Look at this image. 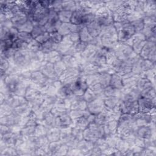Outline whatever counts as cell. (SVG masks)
Here are the masks:
<instances>
[{
    "instance_id": "6f0895ef",
    "label": "cell",
    "mask_w": 156,
    "mask_h": 156,
    "mask_svg": "<svg viewBox=\"0 0 156 156\" xmlns=\"http://www.w3.org/2000/svg\"><path fill=\"white\" fill-rule=\"evenodd\" d=\"M83 131L82 130L77 128L76 127H72V130H71V133L74 138L79 142L80 141L82 140L83 139Z\"/></svg>"
},
{
    "instance_id": "11a10c76",
    "label": "cell",
    "mask_w": 156,
    "mask_h": 156,
    "mask_svg": "<svg viewBox=\"0 0 156 156\" xmlns=\"http://www.w3.org/2000/svg\"><path fill=\"white\" fill-rule=\"evenodd\" d=\"M88 44L87 42H84L81 40H79L76 43H74L73 48L74 49L76 53H82L85 49V48L87 47Z\"/></svg>"
},
{
    "instance_id": "d4e9b609",
    "label": "cell",
    "mask_w": 156,
    "mask_h": 156,
    "mask_svg": "<svg viewBox=\"0 0 156 156\" xmlns=\"http://www.w3.org/2000/svg\"><path fill=\"white\" fill-rule=\"evenodd\" d=\"M118 125V120L112 119L106 122L104 126V130L105 132V136L113 135L116 133Z\"/></svg>"
},
{
    "instance_id": "4316f807",
    "label": "cell",
    "mask_w": 156,
    "mask_h": 156,
    "mask_svg": "<svg viewBox=\"0 0 156 156\" xmlns=\"http://www.w3.org/2000/svg\"><path fill=\"white\" fill-rule=\"evenodd\" d=\"M10 20L12 22L13 26L17 28L24 23H26L28 20V18L25 14H24L21 12H20L15 14Z\"/></svg>"
},
{
    "instance_id": "44dd1931",
    "label": "cell",
    "mask_w": 156,
    "mask_h": 156,
    "mask_svg": "<svg viewBox=\"0 0 156 156\" xmlns=\"http://www.w3.org/2000/svg\"><path fill=\"white\" fill-rule=\"evenodd\" d=\"M56 95L61 99H68L74 96L71 90V84H63L57 90Z\"/></svg>"
},
{
    "instance_id": "d590c367",
    "label": "cell",
    "mask_w": 156,
    "mask_h": 156,
    "mask_svg": "<svg viewBox=\"0 0 156 156\" xmlns=\"http://www.w3.org/2000/svg\"><path fill=\"white\" fill-rule=\"evenodd\" d=\"M151 86H154L152 85L151 82L149 80L143 77H140V79H138L136 84V88L140 91H142L143 90L146 89L147 88L151 87Z\"/></svg>"
},
{
    "instance_id": "ffe728a7",
    "label": "cell",
    "mask_w": 156,
    "mask_h": 156,
    "mask_svg": "<svg viewBox=\"0 0 156 156\" xmlns=\"http://www.w3.org/2000/svg\"><path fill=\"white\" fill-rule=\"evenodd\" d=\"M55 119L56 116L51 113V110H47L44 113L41 119V122L46 128L50 129L55 127Z\"/></svg>"
},
{
    "instance_id": "5b68a950",
    "label": "cell",
    "mask_w": 156,
    "mask_h": 156,
    "mask_svg": "<svg viewBox=\"0 0 156 156\" xmlns=\"http://www.w3.org/2000/svg\"><path fill=\"white\" fill-rule=\"evenodd\" d=\"M113 50L117 58L122 60H128L138 55L133 51L131 46L124 43L118 42Z\"/></svg>"
},
{
    "instance_id": "7c38bea8",
    "label": "cell",
    "mask_w": 156,
    "mask_h": 156,
    "mask_svg": "<svg viewBox=\"0 0 156 156\" xmlns=\"http://www.w3.org/2000/svg\"><path fill=\"white\" fill-rule=\"evenodd\" d=\"M119 105L122 113L134 115L138 112V100L126 102L121 101Z\"/></svg>"
},
{
    "instance_id": "d6986e66",
    "label": "cell",
    "mask_w": 156,
    "mask_h": 156,
    "mask_svg": "<svg viewBox=\"0 0 156 156\" xmlns=\"http://www.w3.org/2000/svg\"><path fill=\"white\" fill-rule=\"evenodd\" d=\"M69 99L71 102V110H84L87 109V102L83 99L82 96L74 95Z\"/></svg>"
},
{
    "instance_id": "ac0fdd59",
    "label": "cell",
    "mask_w": 156,
    "mask_h": 156,
    "mask_svg": "<svg viewBox=\"0 0 156 156\" xmlns=\"http://www.w3.org/2000/svg\"><path fill=\"white\" fill-rule=\"evenodd\" d=\"M73 126V120L69 113H65L56 117L55 127L61 129Z\"/></svg>"
},
{
    "instance_id": "816d5d0a",
    "label": "cell",
    "mask_w": 156,
    "mask_h": 156,
    "mask_svg": "<svg viewBox=\"0 0 156 156\" xmlns=\"http://www.w3.org/2000/svg\"><path fill=\"white\" fill-rule=\"evenodd\" d=\"M62 10H68L73 12L76 9V2L73 1H62Z\"/></svg>"
},
{
    "instance_id": "e575fe53",
    "label": "cell",
    "mask_w": 156,
    "mask_h": 156,
    "mask_svg": "<svg viewBox=\"0 0 156 156\" xmlns=\"http://www.w3.org/2000/svg\"><path fill=\"white\" fill-rule=\"evenodd\" d=\"M57 44L55 43L54 41L51 40L50 39L43 44H41V51L45 54H48L50 52L55 51L57 49Z\"/></svg>"
},
{
    "instance_id": "681fc988",
    "label": "cell",
    "mask_w": 156,
    "mask_h": 156,
    "mask_svg": "<svg viewBox=\"0 0 156 156\" xmlns=\"http://www.w3.org/2000/svg\"><path fill=\"white\" fill-rule=\"evenodd\" d=\"M54 68L55 73L57 74V75L58 76V77L60 75L62 74V73L67 68L66 66H65V65L64 64V63L62 61V60L60 61H58V62L55 63L54 64Z\"/></svg>"
},
{
    "instance_id": "7bdbcfd3",
    "label": "cell",
    "mask_w": 156,
    "mask_h": 156,
    "mask_svg": "<svg viewBox=\"0 0 156 156\" xmlns=\"http://www.w3.org/2000/svg\"><path fill=\"white\" fill-rule=\"evenodd\" d=\"M79 34L80 40L84 41V42H87V43H88V42L93 38L89 34V32L85 26H83L82 27V29L79 32Z\"/></svg>"
},
{
    "instance_id": "ab89813d",
    "label": "cell",
    "mask_w": 156,
    "mask_h": 156,
    "mask_svg": "<svg viewBox=\"0 0 156 156\" xmlns=\"http://www.w3.org/2000/svg\"><path fill=\"white\" fill-rule=\"evenodd\" d=\"M73 12L68 10H62L58 13V16L59 20L62 23H70L71 18L72 16Z\"/></svg>"
},
{
    "instance_id": "9f6ffc18",
    "label": "cell",
    "mask_w": 156,
    "mask_h": 156,
    "mask_svg": "<svg viewBox=\"0 0 156 156\" xmlns=\"http://www.w3.org/2000/svg\"><path fill=\"white\" fill-rule=\"evenodd\" d=\"M85 82L88 87L99 83V74L85 76Z\"/></svg>"
},
{
    "instance_id": "484cf974",
    "label": "cell",
    "mask_w": 156,
    "mask_h": 156,
    "mask_svg": "<svg viewBox=\"0 0 156 156\" xmlns=\"http://www.w3.org/2000/svg\"><path fill=\"white\" fill-rule=\"evenodd\" d=\"M81 73L85 76L99 74V67L93 63H88L82 68L81 69Z\"/></svg>"
},
{
    "instance_id": "52a82bcc",
    "label": "cell",
    "mask_w": 156,
    "mask_h": 156,
    "mask_svg": "<svg viewBox=\"0 0 156 156\" xmlns=\"http://www.w3.org/2000/svg\"><path fill=\"white\" fill-rule=\"evenodd\" d=\"M62 23L59 20L58 13L52 9H50L48 21L44 26L47 32L50 34L54 32L58 31Z\"/></svg>"
},
{
    "instance_id": "e0dca14e",
    "label": "cell",
    "mask_w": 156,
    "mask_h": 156,
    "mask_svg": "<svg viewBox=\"0 0 156 156\" xmlns=\"http://www.w3.org/2000/svg\"><path fill=\"white\" fill-rule=\"evenodd\" d=\"M136 134L138 137L144 140L152 139V136L154 134V127H152V124L138 127L136 129Z\"/></svg>"
},
{
    "instance_id": "db71d44e",
    "label": "cell",
    "mask_w": 156,
    "mask_h": 156,
    "mask_svg": "<svg viewBox=\"0 0 156 156\" xmlns=\"http://www.w3.org/2000/svg\"><path fill=\"white\" fill-rule=\"evenodd\" d=\"M18 38L23 41L26 42L28 44L33 40L34 38H33L31 33L24 32H19L18 34Z\"/></svg>"
},
{
    "instance_id": "be15d7a7",
    "label": "cell",
    "mask_w": 156,
    "mask_h": 156,
    "mask_svg": "<svg viewBox=\"0 0 156 156\" xmlns=\"http://www.w3.org/2000/svg\"><path fill=\"white\" fill-rule=\"evenodd\" d=\"M68 37L69 39L73 43H75L79 40H80V37H79V32H71L69 34H68Z\"/></svg>"
},
{
    "instance_id": "c3c4849f",
    "label": "cell",
    "mask_w": 156,
    "mask_h": 156,
    "mask_svg": "<svg viewBox=\"0 0 156 156\" xmlns=\"http://www.w3.org/2000/svg\"><path fill=\"white\" fill-rule=\"evenodd\" d=\"M82 98L87 103L91 102L94 101L95 99H98V98L96 96V94H94V93L89 88H88V89L84 93V94L82 96Z\"/></svg>"
},
{
    "instance_id": "91938a15",
    "label": "cell",
    "mask_w": 156,
    "mask_h": 156,
    "mask_svg": "<svg viewBox=\"0 0 156 156\" xmlns=\"http://www.w3.org/2000/svg\"><path fill=\"white\" fill-rule=\"evenodd\" d=\"M49 34H50V40L57 44L60 43L63 38V36L61 35L58 31L50 33Z\"/></svg>"
},
{
    "instance_id": "ba28073f",
    "label": "cell",
    "mask_w": 156,
    "mask_h": 156,
    "mask_svg": "<svg viewBox=\"0 0 156 156\" xmlns=\"http://www.w3.org/2000/svg\"><path fill=\"white\" fill-rule=\"evenodd\" d=\"M140 96V91L136 87H133L122 88L119 97L121 101L126 102L137 101Z\"/></svg>"
},
{
    "instance_id": "4dcf8cb0",
    "label": "cell",
    "mask_w": 156,
    "mask_h": 156,
    "mask_svg": "<svg viewBox=\"0 0 156 156\" xmlns=\"http://www.w3.org/2000/svg\"><path fill=\"white\" fill-rule=\"evenodd\" d=\"M32 112V110L28 102L14 108V112L21 117L29 116Z\"/></svg>"
},
{
    "instance_id": "60d3db41",
    "label": "cell",
    "mask_w": 156,
    "mask_h": 156,
    "mask_svg": "<svg viewBox=\"0 0 156 156\" xmlns=\"http://www.w3.org/2000/svg\"><path fill=\"white\" fill-rule=\"evenodd\" d=\"M121 90H119L115 88L114 87L108 85L104 88V93L105 97H110V96H119Z\"/></svg>"
},
{
    "instance_id": "8d00e7d4",
    "label": "cell",
    "mask_w": 156,
    "mask_h": 156,
    "mask_svg": "<svg viewBox=\"0 0 156 156\" xmlns=\"http://www.w3.org/2000/svg\"><path fill=\"white\" fill-rule=\"evenodd\" d=\"M112 74L108 72L99 73V82L105 88L110 85Z\"/></svg>"
},
{
    "instance_id": "277c9868",
    "label": "cell",
    "mask_w": 156,
    "mask_h": 156,
    "mask_svg": "<svg viewBox=\"0 0 156 156\" xmlns=\"http://www.w3.org/2000/svg\"><path fill=\"white\" fill-rule=\"evenodd\" d=\"M95 21L102 27L112 25L114 21L112 12L105 5L95 12Z\"/></svg>"
},
{
    "instance_id": "2e32d148",
    "label": "cell",
    "mask_w": 156,
    "mask_h": 156,
    "mask_svg": "<svg viewBox=\"0 0 156 156\" xmlns=\"http://www.w3.org/2000/svg\"><path fill=\"white\" fill-rule=\"evenodd\" d=\"M140 76L132 72H130L122 76L123 88H133L136 87V84L140 79Z\"/></svg>"
},
{
    "instance_id": "6125c7cd",
    "label": "cell",
    "mask_w": 156,
    "mask_h": 156,
    "mask_svg": "<svg viewBox=\"0 0 156 156\" xmlns=\"http://www.w3.org/2000/svg\"><path fill=\"white\" fill-rule=\"evenodd\" d=\"M49 39H50V34H49V33L46 32L44 33L43 34H42V35L38 36V37H37L35 40L37 41H38L40 44H42L48 41Z\"/></svg>"
},
{
    "instance_id": "f35d334b",
    "label": "cell",
    "mask_w": 156,
    "mask_h": 156,
    "mask_svg": "<svg viewBox=\"0 0 156 156\" xmlns=\"http://www.w3.org/2000/svg\"><path fill=\"white\" fill-rule=\"evenodd\" d=\"M124 2V1H105V6L113 13L120 8L123 5Z\"/></svg>"
},
{
    "instance_id": "b9f144b4",
    "label": "cell",
    "mask_w": 156,
    "mask_h": 156,
    "mask_svg": "<svg viewBox=\"0 0 156 156\" xmlns=\"http://www.w3.org/2000/svg\"><path fill=\"white\" fill-rule=\"evenodd\" d=\"M90 113L88 112V110H71L69 112V115L71 116V118L73 121L82 117L83 116H87Z\"/></svg>"
},
{
    "instance_id": "74e56055",
    "label": "cell",
    "mask_w": 156,
    "mask_h": 156,
    "mask_svg": "<svg viewBox=\"0 0 156 156\" xmlns=\"http://www.w3.org/2000/svg\"><path fill=\"white\" fill-rule=\"evenodd\" d=\"M115 148L120 152L122 154H124V153L127 151V149L129 148V146L128 143L122 138H121L120 137L118 139L116 143Z\"/></svg>"
},
{
    "instance_id": "83f0119b",
    "label": "cell",
    "mask_w": 156,
    "mask_h": 156,
    "mask_svg": "<svg viewBox=\"0 0 156 156\" xmlns=\"http://www.w3.org/2000/svg\"><path fill=\"white\" fill-rule=\"evenodd\" d=\"M60 135L61 129L58 127H54L48 130L46 136L49 143H51L59 141L60 140Z\"/></svg>"
},
{
    "instance_id": "bcb514c9",
    "label": "cell",
    "mask_w": 156,
    "mask_h": 156,
    "mask_svg": "<svg viewBox=\"0 0 156 156\" xmlns=\"http://www.w3.org/2000/svg\"><path fill=\"white\" fill-rule=\"evenodd\" d=\"M46 30L44 26H40V25H35L31 32V34L34 39H35L38 36L43 34L44 33L46 32Z\"/></svg>"
},
{
    "instance_id": "1f68e13d",
    "label": "cell",
    "mask_w": 156,
    "mask_h": 156,
    "mask_svg": "<svg viewBox=\"0 0 156 156\" xmlns=\"http://www.w3.org/2000/svg\"><path fill=\"white\" fill-rule=\"evenodd\" d=\"M105 107L108 110H111L119 104L121 101L118 96L105 97L104 99Z\"/></svg>"
},
{
    "instance_id": "8fae6325",
    "label": "cell",
    "mask_w": 156,
    "mask_h": 156,
    "mask_svg": "<svg viewBox=\"0 0 156 156\" xmlns=\"http://www.w3.org/2000/svg\"><path fill=\"white\" fill-rule=\"evenodd\" d=\"M138 112L152 113L155 110V98L149 99L140 96L138 99Z\"/></svg>"
},
{
    "instance_id": "603a6c76",
    "label": "cell",
    "mask_w": 156,
    "mask_h": 156,
    "mask_svg": "<svg viewBox=\"0 0 156 156\" xmlns=\"http://www.w3.org/2000/svg\"><path fill=\"white\" fill-rule=\"evenodd\" d=\"M94 147V143L83 139L80 141L77 145V148L79 150L82 154L88 155V153Z\"/></svg>"
},
{
    "instance_id": "8992f818",
    "label": "cell",
    "mask_w": 156,
    "mask_h": 156,
    "mask_svg": "<svg viewBox=\"0 0 156 156\" xmlns=\"http://www.w3.org/2000/svg\"><path fill=\"white\" fill-rule=\"evenodd\" d=\"M81 73L79 68H67L58 79L63 84H71L78 79Z\"/></svg>"
},
{
    "instance_id": "f546056e",
    "label": "cell",
    "mask_w": 156,
    "mask_h": 156,
    "mask_svg": "<svg viewBox=\"0 0 156 156\" xmlns=\"http://www.w3.org/2000/svg\"><path fill=\"white\" fill-rule=\"evenodd\" d=\"M62 54L60 53L58 51L55 50L50 52L48 54H44V60L54 64L55 63L60 61L62 58Z\"/></svg>"
},
{
    "instance_id": "836d02e7",
    "label": "cell",
    "mask_w": 156,
    "mask_h": 156,
    "mask_svg": "<svg viewBox=\"0 0 156 156\" xmlns=\"http://www.w3.org/2000/svg\"><path fill=\"white\" fill-rule=\"evenodd\" d=\"M88 115L82 116L74 121H73V126L79 128L82 130L87 129L90 124L88 119Z\"/></svg>"
},
{
    "instance_id": "f6af8a7d",
    "label": "cell",
    "mask_w": 156,
    "mask_h": 156,
    "mask_svg": "<svg viewBox=\"0 0 156 156\" xmlns=\"http://www.w3.org/2000/svg\"><path fill=\"white\" fill-rule=\"evenodd\" d=\"M34 24L33 23L28 20L26 23L17 27L16 29L19 32H28V33H31L32 31V29L34 28Z\"/></svg>"
},
{
    "instance_id": "6da1fadb",
    "label": "cell",
    "mask_w": 156,
    "mask_h": 156,
    "mask_svg": "<svg viewBox=\"0 0 156 156\" xmlns=\"http://www.w3.org/2000/svg\"><path fill=\"white\" fill-rule=\"evenodd\" d=\"M103 47L113 49L118 43V33L113 24L102 27V31L99 35Z\"/></svg>"
},
{
    "instance_id": "7a4b0ae2",
    "label": "cell",
    "mask_w": 156,
    "mask_h": 156,
    "mask_svg": "<svg viewBox=\"0 0 156 156\" xmlns=\"http://www.w3.org/2000/svg\"><path fill=\"white\" fill-rule=\"evenodd\" d=\"M9 62L18 67L21 71L28 69L32 62L29 49L16 50L13 58Z\"/></svg>"
},
{
    "instance_id": "7402d4cb",
    "label": "cell",
    "mask_w": 156,
    "mask_h": 156,
    "mask_svg": "<svg viewBox=\"0 0 156 156\" xmlns=\"http://www.w3.org/2000/svg\"><path fill=\"white\" fill-rule=\"evenodd\" d=\"M4 102H7L13 108H15L20 105H22L28 102L24 96H20L13 94H12Z\"/></svg>"
},
{
    "instance_id": "5bb4252c",
    "label": "cell",
    "mask_w": 156,
    "mask_h": 156,
    "mask_svg": "<svg viewBox=\"0 0 156 156\" xmlns=\"http://www.w3.org/2000/svg\"><path fill=\"white\" fill-rule=\"evenodd\" d=\"M40 71H41L43 74L46 76L48 79H58V77L54 70L53 63L44 60L41 63Z\"/></svg>"
},
{
    "instance_id": "9a60e30c",
    "label": "cell",
    "mask_w": 156,
    "mask_h": 156,
    "mask_svg": "<svg viewBox=\"0 0 156 156\" xmlns=\"http://www.w3.org/2000/svg\"><path fill=\"white\" fill-rule=\"evenodd\" d=\"M105 107L104 99H96L91 102L87 103V110L91 114L94 115L102 112Z\"/></svg>"
},
{
    "instance_id": "f1b7e54d",
    "label": "cell",
    "mask_w": 156,
    "mask_h": 156,
    "mask_svg": "<svg viewBox=\"0 0 156 156\" xmlns=\"http://www.w3.org/2000/svg\"><path fill=\"white\" fill-rule=\"evenodd\" d=\"M58 99L56 94H44V101L43 106L50 110L54 107Z\"/></svg>"
},
{
    "instance_id": "3957f363",
    "label": "cell",
    "mask_w": 156,
    "mask_h": 156,
    "mask_svg": "<svg viewBox=\"0 0 156 156\" xmlns=\"http://www.w3.org/2000/svg\"><path fill=\"white\" fill-rule=\"evenodd\" d=\"M83 139L95 142L99 138H104L105 132L103 126L99 125L96 122L89 124L88 127L83 131Z\"/></svg>"
},
{
    "instance_id": "94428289",
    "label": "cell",
    "mask_w": 156,
    "mask_h": 156,
    "mask_svg": "<svg viewBox=\"0 0 156 156\" xmlns=\"http://www.w3.org/2000/svg\"><path fill=\"white\" fill-rule=\"evenodd\" d=\"M13 41L10 40H1V52L12 47Z\"/></svg>"
},
{
    "instance_id": "cb8c5ba5",
    "label": "cell",
    "mask_w": 156,
    "mask_h": 156,
    "mask_svg": "<svg viewBox=\"0 0 156 156\" xmlns=\"http://www.w3.org/2000/svg\"><path fill=\"white\" fill-rule=\"evenodd\" d=\"M85 27L92 37H98L102 29V27L100 26L95 20L88 24L87 26H85Z\"/></svg>"
},
{
    "instance_id": "e7e4bbea",
    "label": "cell",
    "mask_w": 156,
    "mask_h": 156,
    "mask_svg": "<svg viewBox=\"0 0 156 156\" xmlns=\"http://www.w3.org/2000/svg\"><path fill=\"white\" fill-rule=\"evenodd\" d=\"M12 132V127L8 126L1 124V136Z\"/></svg>"
},
{
    "instance_id": "9c48e42d",
    "label": "cell",
    "mask_w": 156,
    "mask_h": 156,
    "mask_svg": "<svg viewBox=\"0 0 156 156\" xmlns=\"http://www.w3.org/2000/svg\"><path fill=\"white\" fill-rule=\"evenodd\" d=\"M88 88V86L85 82V76L82 73L78 79L71 83V90L75 96H82Z\"/></svg>"
},
{
    "instance_id": "f5cc1de1",
    "label": "cell",
    "mask_w": 156,
    "mask_h": 156,
    "mask_svg": "<svg viewBox=\"0 0 156 156\" xmlns=\"http://www.w3.org/2000/svg\"><path fill=\"white\" fill-rule=\"evenodd\" d=\"M48 130L49 129L48 128H46L43 124H37L35 127L34 135L38 136H45L47 135Z\"/></svg>"
},
{
    "instance_id": "7dc6e473",
    "label": "cell",
    "mask_w": 156,
    "mask_h": 156,
    "mask_svg": "<svg viewBox=\"0 0 156 156\" xmlns=\"http://www.w3.org/2000/svg\"><path fill=\"white\" fill-rule=\"evenodd\" d=\"M132 26L134 28L135 33H141L143 28H144V22L143 20V18H140L136 20H135L130 23Z\"/></svg>"
},
{
    "instance_id": "680465c9",
    "label": "cell",
    "mask_w": 156,
    "mask_h": 156,
    "mask_svg": "<svg viewBox=\"0 0 156 156\" xmlns=\"http://www.w3.org/2000/svg\"><path fill=\"white\" fill-rule=\"evenodd\" d=\"M18 153L16 150L13 147H7L2 151H0V155L1 156H5V155H17Z\"/></svg>"
},
{
    "instance_id": "4fadbf2b",
    "label": "cell",
    "mask_w": 156,
    "mask_h": 156,
    "mask_svg": "<svg viewBox=\"0 0 156 156\" xmlns=\"http://www.w3.org/2000/svg\"><path fill=\"white\" fill-rule=\"evenodd\" d=\"M21 118H22L21 116H20V115L13 112V113L9 115L1 116V119H0L1 124L8 126L10 127H12L15 126H20Z\"/></svg>"
},
{
    "instance_id": "ee69618b",
    "label": "cell",
    "mask_w": 156,
    "mask_h": 156,
    "mask_svg": "<svg viewBox=\"0 0 156 156\" xmlns=\"http://www.w3.org/2000/svg\"><path fill=\"white\" fill-rule=\"evenodd\" d=\"M14 112V108H12L7 102H4L1 104V116L9 115Z\"/></svg>"
},
{
    "instance_id": "d6a6232c",
    "label": "cell",
    "mask_w": 156,
    "mask_h": 156,
    "mask_svg": "<svg viewBox=\"0 0 156 156\" xmlns=\"http://www.w3.org/2000/svg\"><path fill=\"white\" fill-rule=\"evenodd\" d=\"M109 85L115 88L122 90L124 88L122 80V76L116 73L112 74L111 76Z\"/></svg>"
},
{
    "instance_id": "30bf717a",
    "label": "cell",
    "mask_w": 156,
    "mask_h": 156,
    "mask_svg": "<svg viewBox=\"0 0 156 156\" xmlns=\"http://www.w3.org/2000/svg\"><path fill=\"white\" fill-rule=\"evenodd\" d=\"M139 55L143 59L149 60L152 62L155 63V43L146 41Z\"/></svg>"
},
{
    "instance_id": "f907efd6",
    "label": "cell",
    "mask_w": 156,
    "mask_h": 156,
    "mask_svg": "<svg viewBox=\"0 0 156 156\" xmlns=\"http://www.w3.org/2000/svg\"><path fill=\"white\" fill-rule=\"evenodd\" d=\"M12 48L15 50L28 49V44L18 38L15 41H13Z\"/></svg>"
}]
</instances>
